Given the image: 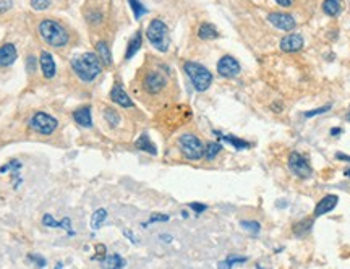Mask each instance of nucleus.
<instances>
[{
  "label": "nucleus",
  "instance_id": "f257e3e1",
  "mask_svg": "<svg viewBox=\"0 0 350 269\" xmlns=\"http://www.w3.org/2000/svg\"><path fill=\"white\" fill-rule=\"evenodd\" d=\"M71 70L84 83L94 81L102 71V62L94 52H86L71 60Z\"/></svg>",
  "mask_w": 350,
  "mask_h": 269
},
{
  "label": "nucleus",
  "instance_id": "f03ea898",
  "mask_svg": "<svg viewBox=\"0 0 350 269\" xmlns=\"http://www.w3.org/2000/svg\"><path fill=\"white\" fill-rule=\"evenodd\" d=\"M39 36L42 37L45 44H49L54 49H62L70 42V32L67 28L58 23L57 19L45 18L39 23Z\"/></svg>",
  "mask_w": 350,
  "mask_h": 269
},
{
  "label": "nucleus",
  "instance_id": "7ed1b4c3",
  "mask_svg": "<svg viewBox=\"0 0 350 269\" xmlns=\"http://www.w3.org/2000/svg\"><path fill=\"white\" fill-rule=\"evenodd\" d=\"M183 70H185V73L188 75V78H190L193 88L196 91H199V93H204V91L211 86V83H212L211 71L207 70L206 67H203L201 63L185 62Z\"/></svg>",
  "mask_w": 350,
  "mask_h": 269
},
{
  "label": "nucleus",
  "instance_id": "20e7f679",
  "mask_svg": "<svg viewBox=\"0 0 350 269\" xmlns=\"http://www.w3.org/2000/svg\"><path fill=\"white\" fill-rule=\"evenodd\" d=\"M178 148L180 153L183 154L188 161H199L204 157V144L196 135L193 133H183L178 136Z\"/></svg>",
  "mask_w": 350,
  "mask_h": 269
},
{
  "label": "nucleus",
  "instance_id": "39448f33",
  "mask_svg": "<svg viewBox=\"0 0 350 269\" xmlns=\"http://www.w3.org/2000/svg\"><path fill=\"white\" fill-rule=\"evenodd\" d=\"M146 37L159 52H167L171 41H169V29L164 21L153 19L146 28Z\"/></svg>",
  "mask_w": 350,
  "mask_h": 269
},
{
  "label": "nucleus",
  "instance_id": "423d86ee",
  "mask_svg": "<svg viewBox=\"0 0 350 269\" xmlns=\"http://www.w3.org/2000/svg\"><path fill=\"white\" fill-rule=\"evenodd\" d=\"M28 127L37 135L49 136L57 130L58 122H57L55 117H52L45 112H36V114H32V117L29 119Z\"/></svg>",
  "mask_w": 350,
  "mask_h": 269
},
{
  "label": "nucleus",
  "instance_id": "0eeeda50",
  "mask_svg": "<svg viewBox=\"0 0 350 269\" xmlns=\"http://www.w3.org/2000/svg\"><path fill=\"white\" fill-rule=\"evenodd\" d=\"M166 86H167V78L158 70L148 71L145 80H143V88H145L146 93L151 94V96L162 93V89H164Z\"/></svg>",
  "mask_w": 350,
  "mask_h": 269
},
{
  "label": "nucleus",
  "instance_id": "6e6552de",
  "mask_svg": "<svg viewBox=\"0 0 350 269\" xmlns=\"http://www.w3.org/2000/svg\"><path fill=\"white\" fill-rule=\"evenodd\" d=\"M289 167L290 170L294 172L297 177H300V179H308L313 174V169H311L310 162L305 159V157L294 151V153H290L289 156Z\"/></svg>",
  "mask_w": 350,
  "mask_h": 269
},
{
  "label": "nucleus",
  "instance_id": "1a4fd4ad",
  "mask_svg": "<svg viewBox=\"0 0 350 269\" xmlns=\"http://www.w3.org/2000/svg\"><path fill=\"white\" fill-rule=\"evenodd\" d=\"M217 71L224 78H233L240 73V63L230 55H224L217 62Z\"/></svg>",
  "mask_w": 350,
  "mask_h": 269
},
{
  "label": "nucleus",
  "instance_id": "9d476101",
  "mask_svg": "<svg viewBox=\"0 0 350 269\" xmlns=\"http://www.w3.org/2000/svg\"><path fill=\"white\" fill-rule=\"evenodd\" d=\"M269 23L274 24L276 28L282 29V31H292L295 28V19L292 18L287 13H281V11H274L269 15Z\"/></svg>",
  "mask_w": 350,
  "mask_h": 269
},
{
  "label": "nucleus",
  "instance_id": "9b49d317",
  "mask_svg": "<svg viewBox=\"0 0 350 269\" xmlns=\"http://www.w3.org/2000/svg\"><path fill=\"white\" fill-rule=\"evenodd\" d=\"M110 101L125 109H132L135 106L133 101L130 99V96L125 93V89L122 88V84H114L112 86V89H110Z\"/></svg>",
  "mask_w": 350,
  "mask_h": 269
},
{
  "label": "nucleus",
  "instance_id": "f8f14e48",
  "mask_svg": "<svg viewBox=\"0 0 350 269\" xmlns=\"http://www.w3.org/2000/svg\"><path fill=\"white\" fill-rule=\"evenodd\" d=\"M73 120L83 128H91L93 127V115H91V107L83 106L73 110Z\"/></svg>",
  "mask_w": 350,
  "mask_h": 269
},
{
  "label": "nucleus",
  "instance_id": "ddd939ff",
  "mask_svg": "<svg viewBox=\"0 0 350 269\" xmlns=\"http://www.w3.org/2000/svg\"><path fill=\"white\" fill-rule=\"evenodd\" d=\"M303 47V39L298 34H287L281 39V49L284 52H297Z\"/></svg>",
  "mask_w": 350,
  "mask_h": 269
},
{
  "label": "nucleus",
  "instance_id": "4468645a",
  "mask_svg": "<svg viewBox=\"0 0 350 269\" xmlns=\"http://www.w3.org/2000/svg\"><path fill=\"white\" fill-rule=\"evenodd\" d=\"M337 201H339V198H337L336 195H326V196H324V198L316 205V208H315V216L318 218V216H323V214L331 213V211H333V209L337 206Z\"/></svg>",
  "mask_w": 350,
  "mask_h": 269
},
{
  "label": "nucleus",
  "instance_id": "2eb2a0df",
  "mask_svg": "<svg viewBox=\"0 0 350 269\" xmlns=\"http://www.w3.org/2000/svg\"><path fill=\"white\" fill-rule=\"evenodd\" d=\"M41 70H42V75L44 78H47V80H50V78H54L55 75V62H54V58H52V55L49 54V52H45L42 50L41 52Z\"/></svg>",
  "mask_w": 350,
  "mask_h": 269
},
{
  "label": "nucleus",
  "instance_id": "dca6fc26",
  "mask_svg": "<svg viewBox=\"0 0 350 269\" xmlns=\"http://www.w3.org/2000/svg\"><path fill=\"white\" fill-rule=\"evenodd\" d=\"M16 49L13 44H3L2 47H0V67H8L13 62L16 60Z\"/></svg>",
  "mask_w": 350,
  "mask_h": 269
},
{
  "label": "nucleus",
  "instance_id": "f3484780",
  "mask_svg": "<svg viewBox=\"0 0 350 269\" xmlns=\"http://www.w3.org/2000/svg\"><path fill=\"white\" fill-rule=\"evenodd\" d=\"M42 224H44L45 227H63L65 231H67L70 235H73V234H75V231H73V229H71V221H70L68 218H65L62 222H57L54 218H52L50 214H45L44 218H42Z\"/></svg>",
  "mask_w": 350,
  "mask_h": 269
},
{
  "label": "nucleus",
  "instance_id": "a211bd4d",
  "mask_svg": "<svg viewBox=\"0 0 350 269\" xmlns=\"http://www.w3.org/2000/svg\"><path fill=\"white\" fill-rule=\"evenodd\" d=\"M102 269H123L127 265V261L123 260L120 255H109V257H106L102 260Z\"/></svg>",
  "mask_w": 350,
  "mask_h": 269
},
{
  "label": "nucleus",
  "instance_id": "6ab92c4d",
  "mask_svg": "<svg viewBox=\"0 0 350 269\" xmlns=\"http://www.w3.org/2000/svg\"><path fill=\"white\" fill-rule=\"evenodd\" d=\"M136 148H138L140 151H145V153H148V154H153V156H156L158 154V149H156V144L149 140V135L148 133H143V135H140V138L138 140H136Z\"/></svg>",
  "mask_w": 350,
  "mask_h": 269
},
{
  "label": "nucleus",
  "instance_id": "aec40b11",
  "mask_svg": "<svg viewBox=\"0 0 350 269\" xmlns=\"http://www.w3.org/2000/svg\"><path fill=\"white\" fill-rule=\"evenodd\" d=\"M102 115H104V120H106V123H107L110 128H117V127L120 125L122 117H120V114L117 112L114 107H104Z\"/></svg>",
  "mask_w": 350,
  "mask_h": 269
},
{
  "label": "nucleus",
  "instance_id": "412c9836",
  "mask_svg": "<svg viewBox=\"0 0 350 269\" xmlns=\"http://www.w3.org/2000/svg\"><path fill=\"white\" fill-rule=\"evenodd\" d=\"M141 42H143V34H141V31H136L133 37L130 39V42H128V47H127V52H125V58L127 60H130L136 52L140 50L141 47Z\"/></svg>",
  "mask_w": 350,
  "mask_h": 269
},
{
  "label": "nucleus",
  "instance_id": "4be33fe9",
  "mask_svg": "<svg viewBox=\"0 0 350 269\" xmlns=\"http://www.w3.org/2000/svg\"><path fill=\"white\" fill-rule=\"evenodd\" d=\"M96 52H97V57L101 58V62L104 65H110V63H112V55H110V49H109L107 42H104V41L97 42L96 44Z\"/></svg>",
  "mask_w": 350,
  "mask_h": 269
},
{
  "label": "nucleus",
  "instance_id": "5701e85b",
  "mask_svg": "<svg viewBox=\"0 0 350 269\" xmlns=\"http://www.w3.org/2000/svg\"><path fill=\"white\" fill-rule=\"evenodd\" d=\"M216 135H217L219 138H222L224 141L230 143L235 149H248V148L251 146V144H250L248 141H245V140H242V138H237V136H233V135H220V133H217V132H216Z\"/></svg>",
  "mask_w": 350,
  "mask_h": 269
},
{
  "label": "nucleus",
  "instance_id": "b1692460",
  "mask_svg": "<svg viewBox=\"0 0 350 269\" xmlns=\"http://www.w3.org/2000/svg\"><path fill=\"white\" fill-rule=\"evenodd\" d=\"M198 36L201 39H204V41H209V39H216L219 36V32L211 23H203L198 29Z\"/></svg>",
  "mask_w": 350,
  "mask_h": 269
},
{
  "label": "nucleus",
  "instance_id": "393cba45",
  "mask_svg": "<svg viewBox=\"0 0 350 269\" xmlns=\"http://www.w3.org/2000/svg\"><path fill=\"white\" fill-rule=\"evenodd\" d=\"M341 8H342L341 0H324V2H323V11L329 16L339 15Z\"/></svg>",
  "mask_w": 350,
  "mask_h": 269
},
{
  "label": "nucleus",
  "instance_id": "a878e982",
  "mask_svg": "<svg viewBox=\"0 0 350 269\" xmlns=\"http://www.w3.org/2000/svg\"><path fill=\"white\" fill-rule=\"evenodd\" d=\"M220 151H222V144L216 143V141H209L204 146V159L206 161H214Z\"/></svg>",
  "mask_w": 350,
  "mask_h": 269
},
{
  "label": "nucleus",
  "instance_id": "bb28decb",
  "mask_svg": "<svg viewBox=\"0 0 350 269\" xmlns=\"http://www.w3.org/2000/svg\"><path fill=\"white\" fill-rule=\"evenodd\" d=\"M311 226H313V219L311 218L303 219L300 222H297V224H294V234L297 237H303V235H307L311 231Z\"/></svg>",
  "mask_w": 350,
  "mask_h": 269
},
{
  "label": "nucleus",
  "instance_id": "cd10ccee",
  "mask_svg": "<svg viewBox=\"0 0 350 269\" xmlns=\"http://www.w3.org/2000/svg\"><path fill=\"white\" fill-rule=\"evenodd\" d=\"M106 219H107L106 209H97V211H94L93 216H91V229H93V231H97V229L104 224V221Z\"/></svg>",
  "mask_w": 350,
  "mask_h": 269
},
{
  "label": "nucleus",
  "instance_id": "c85d7f7f",
  "mask_svg": "<svg viewBox=\"0 0 350 269\" xmlns=\"http://www.w3.org/2000/svg\"><path fill=\"white\" fill-rule=\"evenodd\" d=\"M128 2H130V6H132V10L135 13V18L136 19H140L143 15H146V13H148L146 6L143 5L140 0H128Z\"/></svg>",
  "mask_w": 350,
  "mask_h": 269
},
{
  "label": "nucleus",
  "instance_id": "c756f323",
  "mask_svg": "<svg viewBox=\"0 0 350 269\" xmlns=\"http://www.w3.org/2000/svg\"><path fill=\"white\" fill-rule=\"evenodd\" d=\"M242 227L245 229V231H250L253 234H258L259 231H261V224L256 221H242Z\"/></svg>",
  "mask_w": 350,
  "mask_h": 269
},
{
  "label": "nucleus",
  "instance_id": "7c9ffc66",
  "mask_svg": "<svg viewBox=\"0 0 350 269\" xmlns=\"http://www.w3.org/2000/svg\"><path fill=\"white\" fill-rule=\"evenodd\" d=\"M31 6L37 11H42V10H47L50 6V0H29Z\"/></svg>",
  "mask_w": 350,
  "mask_h": 269
},
{
  "label": "nucleus",
  "instance_id": "2f4dec72",
  "mask_svg": "<svg viewBox=\"0 0 350 269\" xmlns=\"http://www.w3.org/2000/svg\"><path fill=\"white\" fill-rule=\"evenodd\" d=\"M329 109H331V106H324V107H320V109L308 110V112H305V117H307V119H311V117H315V115H321L324 112H328Z\"/></svg>",
  "mask_w": 350,
  "mask_h": 269
},
{
  "label": "nucleus",
  "instance_id": "473e14b6",
  "mask_svg": "<svg viewBox=\"0 0 350 269\" xmlns=\"http://www.w3.org/2000/svg\"><path fill=\"white\" fill-rule=\"evenodd\" d=\"M190 208H191L196 214L204 213L206 209H207V206H206V205H201V203H190Z\"/></svg>",
  "mask_w": 350,
  "mask_h": 269
},
{
  "label": "nucleus",
  "instance_id": "72a5a7b5",
  "mask_svg": "<svg viewBox=\"0 0 350 269\" xmlns=\"http://www.w3.org/2000/svg\"><path fill=\"white\" fill-rule=\"evenodd\" d=\"M21 167V164L19 162H16V161H11V162H8V164H5V166L0 169V172H6V170H11V169H19Z\"/></svg>",
  "mask_w": 350,
  "mask_h": 269
},
{
  "label": "nucleus",
  "instance_id": "f704fd0d",
  "mask_svg": "<svg viewBox=\"0 0 350 269\" xmlns=\"http://www.w3.org/2000/svg\"><path fill=\"white\" fill-rule=\"evenodd\" d=\"M169 221V216L166 214H153L149 218V222H167Z\"/></svg>",
  "mask_w": 350,
  "mask_h": 269
},
{
  "label": "nucleus",
  "instance_id": "c9c22d12",
  "mask_svg": "<svg viewBox=\"0 0 350 269\" xmlns=\"http://www.w3.org/2000/svg\"><path fill=\"white\" fill-rule=\"evenodd\" d=\"M26 65H28V71L32 73V71L36 70V57L34 55H29L28 60H26Z\"/></svg>",
  "mask_w": 350,
  "mask_h": 269
},
{
  "label": "nucleus",
  "instance_id": "e433bc0d",
  "mask_svg": "<svg viewBox=\"0 0 350 269\" xmlns=\"http://www.w3.org/2000/svg\"><path fill=\"white\" fill-rule=\"evenodd\" d=\"M11 8V0H0V15Z\"/></svg>",
  "mask_w": 350,
  "mask_h": 269
},
{
  "label": "nucleus",
  "instance_id": "4c0bfd02",
  "mask_svg": "<svg viewBox=\"0 0 350 269\" xmlns=\"http://www.w3.org/2000/svg\"><path fill=\"white\" fill-rule=\"evenodd\" d=\"M29 260H32L34 263H37L39 268H44L45 266V260L42 257H39V255H29Z\"/></svg>",
  "mask_w": 350,
  "mask_h": 269
},
{
  "label": "nucleus",
  "instance_id": "58836bf2",
  "mask_svg": "<svg viewBox=\"0 0 350 269\" xmlns=\"http://www.w3.org/2000/svg\"><path fill=\"white\" fill-rule=\"evenodd\" d=\"M232 263L229 260H225V261H220V263H217V269H232Z\"/></svg>",
  "mask_w": 350,
  "mask_h": 269
},
{
  "label": "nucleus",
  "instance_id": "ea45409f",
  "mask_svg": "<svg viewBox=\"0 0 350 269\" xmlns=\"http://www.w3.org/2000/svg\"><path fill=\"white\" fill-rule=\"evenodd\" d=\"M336 157H337V159H342L344 162H350V156L344 154V153H337V154H336Z\"/></svg>",
  "mask_w": 350,
  "mask_h": 269
},
{
  "label": "nucleus",
  "instance_id": "a19ab883",
  "mask_svg": "<svg viewBox=\"0 0 350 269\" xmlns=\"http://www.w3.org/2000/svg\"><path fill=\"white\" fill-rule=\"evenodd\" d=\"M276 2H277L279 5H282V6H290L292 3L295 2V0H276Z\"/></svg>",
  "mask_w": 350,
  "mask_h": 269
},
{
  "label": "nucleus",
  "instance_id": "79ce46f5",
  "mask_svg": "<svg viewBox=\"0 0 350 269\" xmlns=\"http://www.w3.org/2000/svg\"><path fill=\"white\" fill-rule=\"evenodd\" d=\"M331 135L333 136H339L341 133H342V128H339V127H336V128H331V132H329Z\"/></svg>",
  "mask_w": 350,
  "mask_h": 269
},
{
  "label": "nucleus",
  "instance_id": "37998d69",
  "mask_svg": "<svg viewBox=\"0 0 350 269\" xmlns=\"http://www.w3.org/2000/svg\"><path fill=\"white\" fill-rule=\"evenodd\" d=\"M123 234H125V235H127V237H128L130 240H132V242H133V244H136V239H135V235H133L132 232H130V231H123Z\"/></svg>",
  "mask_w": 350,
  "mask_h": 269
},
{
  "label": "nucleus",
  "instance_id": "c03bdc74",
  "mask_svg": "<svg viewBox=\"0 0 350 269\" xmlns=\"http://www.w3.org/2000/svg\"><path fill=\"white\" fill-rule=\"evenodd\" d=\"M54 269H63V265H62V263H57Z\"/></svg>",
  "mask_w": 350,
  "mask_h": 269
},
{
  "label": "nucleus",
  "instance_id": "a18cd8bd",
  "mask_svg": "<svg viewBox=\"0 0 350 269\" xmlns=\"http://www.w3.org/2000/svg\"><path fill=\"white\" fill-rule=\"evenodd\" d=\"M346 175H347V177H349V179H350V169H349V170H347V172H346Z\"/></svg>",
  "mask_w": 350,
  "mask_h": 269
}]
</instances>
